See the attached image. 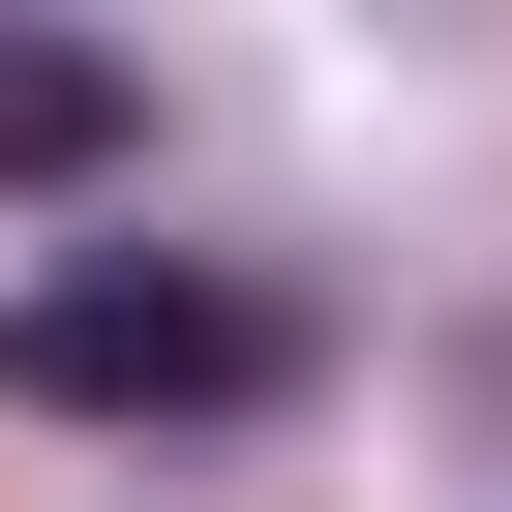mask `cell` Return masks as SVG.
I'll return each mask as SVG.
<instances>
[{
  "label": "cell",
  "instance_id": "cell-1",
  "mask_svg": "<svg viewBox=\"0 0 512 512\" xmlns=\"http://www.w3.org/2000/svg\"><path fill=\"white\" fill-rule=\"evenodd\" d=\"M272 362H302V332L241 302V272H151V241H61L31 332H0V392H31V422H241Z\"/></svg>",
  "mask_w": 512,
  "mask_h": 512
},
{
  "label": "cell",
  "instance_id": "cell-2",
  "mask_svg": "<svg viewBox=\"0 0 512 512\" xmlns=\"http://www.w3.org/2000/svg\"><path fill=\"white\" fill-rule=\"evenodd\" d=\"M121 151H151V91L91 31H0V181H121Z\"/></svg>",
  "mask_w": 512,
  "mask_h": 512
}]
</instances>
